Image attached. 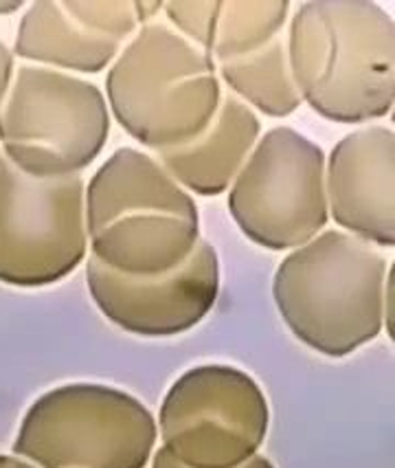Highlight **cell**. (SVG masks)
Listing matches in <instances>:
<instances>
[{
  "mask_svg": "<svg viewBox=\"0 0 395 468\" xmlns=\"http://www.w3.org/2000/svg\"><path fill=\"white\" fill-rule=\"evenodd\" d=\"M290 73L318 117L369 126L393 111L395 25L373 0H307L288 18Z\"/></svg>",
  "mask_w": 395,
  "mask_h": 468,
  "instance_id": "cell-1",
  "label": "cell"
},
{
  "mask_svg": "<svg viewBox=\"0 0 395 468\" xmlns=\"http://www.w3.org/2000/svg\"><path fill=\"white\" fill-rule=\"evenodd\" d=\"M88 255L123 275H163L185 264L200 236L198 203L150 152L119 148L84 196Z\"/></svg>",
  "mask_w": 395,
  "mask_h": 468,
  "instance_id": "cell-2",
  "label": "cell"
},
{
  "mask_svg": "<svg viewBox=\"0 0 395 468\" xmlns=\"http://www.w3.org/2000/svg\"><path fill=\"white\" fill-rule=\"evenodd\" d=\"M391 269L380 249L326 229L281 260L273 277L275 308L312 352L351 356L382 335Z\"/></svg>",
  "mask_w": 395,
  "mask_h": 468,
  "instance_id": "cell-3",
  "label": "cell"
},
{
  "mask_svg": "<svg viewBox=\"0 0 395 468\" xmlns=\"http://www.w3.org/2000/svg\"><path fill=\"white\" fill-rule=\"evenodd\" d=\"M110 117L143 148L163 152L187 144L218 112L215 62L165 20L143 25L106 70Z\"/></svg>",
  "mask_w": 395,
  "mask_h": 468,
  "instance_id": "cell-4",
  "label": "cell"
},
{
  "mask_svg": "<svg viewBox=\"0 0 395 468\" xmlns=\"http://www.w3.org/2000/svg\"><path fill=\"white\" fill-rule=\"evenodd\" d=\"M159 424L143 400L104 383H67L31 402L12 453L36 468H148Z\"/></svg>",
  "mask_w": 395,
  "mask_h": 468,
  "instance_id": "cell-5",
  "label": "cell"
},
{
  "mask_svg": "<svg viewBox=\"0 0 395 468\" xmlns=\"http://www.w3.org/2000/svg\"><path fill=\"white\" fill-rule=\"evenodd\" d=\"M112 117L104 90L79 75L16 64L0 106V152L42 181L82 176L104 152Z\"/></svg>",
  "mask_w": 395,
  "mask_h": 468,
  "instance_id": "cell-6",
  "label": "cell"
},
{
  "mask_svg": "<svg viewBox=\"0 0 395 468\" xmlns=\"http://www.w3.org/2000/svg\"><path fill=\"white\" fill-rule=\"evenodd\" d=\"M226 209L257 247L290 253L326 231V152L290 126L264 133L226 192Z\"/></svg>",
  "mask_w": 395,
  "mask_h": 468,
  "instance_id": "cell-7",
  "label": "cell"
},
{
  "mask_svg": "<svg viewBox=\"0 0 395 468\" xmlns=\"http://www.w3.org/2000/svg\"><path fill=\"white\" fill-rule=\"evenodd\" d=\"M156 424L161 449L178 464L240 468L268 438V396L244 369L203 363L170 385Z\"/></svg>",
  "mask_w": 395,
  "mask_h": 468,
  "instance_id": "cell-8",
  "label": "cell"
},
{
  "mask_svg": "<svg viewBox=\"0 0 395 468\" xmlns=\"http://www.w3.org/2000/svg\"><path fill=\"white\" fill-rule=\"evenodd\" d=\"M86 178L42 181L0 152V284L45 288L88 255Z\"/></svg>",
  "mask_w": 395,
  "mask_h": 468,
  "instance_id": "cell-9",
  "label": "cell"
},
{
  "mask_svg": "<svg viewBox=\"0 0 395 468\" xmlns=\"http://www.w3.org/2000/svg\"><path fill=\"white\" fill-rule=\"evenodd\" d=\"M84 264L97 310L119 330L143 339H170L193 330L220 295V258L204 238L185 264L163 275H123L90 255Z\"/></svg>",
  "mask_w": 395,
  "mask_h": 468,
  "instance_id": "cell-10",
  "label": "cell"
},
{
  "mask_svg": "<svg viewBox=\"0 0 395 468\" xmlns=\"http://www.w3.org/2000/svg\"><path fill=\"white\" fill-rule=\"evenodd\" d=\"M329 220L376 249L395 244V134L369 123L337 141L326 154Z\"/></svg>",
  "mask_w": 395,
  "mask_h": 468,
  "instance_id": "cell-11",
  "label": "cell"
},
{
  "mask_svg": "<svg viewBox=\"0 0 395 468\" xmlns=\"http://www.w3.org/2000/svg\"><path fill=\"white\" fill-rule=\"evenodd\" d=\"M259 137L257 112L224 90L218 112L198 137L154 156L189 194L213 198L229 192Z\"/></svg>",
  "mask_w": 395,
  "mask_h": 468,
  "instance_id": "cell-12",
  "label": "cell"
},
{
  "mask_svg": "<svg viewBox=\"0 0 395 468\" xmlns=\"http://www.w3.org/2000/svg\"><path fill=\"white\" fill-rule=\"evenodd\" d=\"M288 0H172L163 5L170 23L215 64L248 56L288 27Z\"/></svg>",
  "mask_w": 395,
  "mask_h": 468,
  "instance_id": "cell-13",
  "label": "cell"
},
{
  "mask_svg": "<svg viewBox=\"0 0 395 468\" xmlns=\"http://www.w3.org/2000/svg\"><path fill=\"white\" fill-rule=\"evenodd\" d=\"M123 45L78 18L67 0H36L20 16L12 53L34 67L95 75L110 69Z\"/></svg>",
  "mask_w": 395,
  "mask_h": 468,
  "instance_id": "cell-14",
  "label": "cell"
},
{
  "mask_svg": "<svg viewBox=\"0 0 395 468\" xmlns=\"http://www.w3.org/2000/svg\"><path fill=\"white\" fill-rule=\"evenodd\" d=\"M215 70L222 89L264 117L286 119L303 106L290 73L286 34L248 56L215 64Z\"/></svg>",
  "mask_w": 395,
  "mask_h": 468,
  "instance_id": "cell-15",
  "label": "cell"
},
{
  "mask_svg": "<svg viewBox=\"0 0 395 468\" xmlns=\"http://www.w3.org/2000/svg\"><path fill=\"white\" fill-rule=\"evenodd\" d=\"M150 468H185V466L178 464V462L170 453H167V451L156 449V453L150 462ZM240 468H277V466H275L266 455L259 453V455L253 457V460H248L246 464H242Z\"/></svg>",
  "mask_w": 395,
  "mask_h": 468,
  "instance_id": "cell-16",
  "label": "cell"
},
{
  "mask_svg": "<svg viewBox=\"0 0 395 468\" xmlns=\"http://www.w3.org/2000/svg\"><path fill=\"white\" fill-rule=\"evenodd\" d=\"M16 73V58L5 42H0V106H3L5 97H7L9 86H12Z\"/></svg>",
  "mask_w": 395,
  "mask_h": 468,
  "instance_id": "cell-17",
  "label": "cell"
},
{
  "mask_svg": "<svg viewBox=\"0 0 395 468\" xmlns=\"http://www.w3.org/2000/svg\"><path fill=\"white\" fill-rule=\"evenodd\" d=\"M384 330H387L389 339H393V269L387 277V286H384Z\"/></svg>",
  "mask_w": 395,
  "mask_h": 468,
  "instance_id": "cell-18",
  "label": "cell"
},
{
  "mask_svg": "<svg viewBox=\"0 0 395 468\" xmlns=\"http://www.w3.org/2000/svg\"><path fill=\"white\" fill-rule=\"evenodd\" d=\"M0 468H36V466L14 453H0Z\"/></svg>",
  "mask_w": 395,
  "mask_h": 468,
  "instance_id": "cell-19",
  "label": "cell"
},
{
  "mask_svg": "<svg viewBox=\"0 0 395 468\" xmlns=\"http://www.w3.org/2000/svg\"><path fill=\"white\" fill-rule=\"evenodd\" d=\"M26 5L20 0H0V16H12L18 12H25Z\"/></svg>",
  "mask_w": 395,
  "mask_h": 468,
  "instance_id": "cell-20",
  "label": "cell"
}]
</instances>
